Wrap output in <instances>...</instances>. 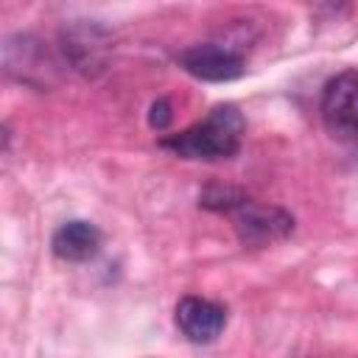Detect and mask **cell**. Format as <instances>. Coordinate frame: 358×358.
Instances as JSON below:
<instances>
[{"label":"cell","instance_id":"cell-1","mask_svg":"<svg viewBox=\"0 0 358 358\" xmlns=\"http://www.w3.org/2000/svg\"><path fill=\"white\" fill-rule=\"evenodd\" d=\"M243 131H246L243 115L232 103H224V106H215L201 123H196L179 134L162 137L159 145L185 159H207V162L229 159L232 154H238Z\"/></svg>","mask_w":358,"mask_h":358},{"label":"cell","instance_id":"cell-2","mask_svg":"<svg viewBox=\"0 0 358 358\" xmlns=\"http://www.w3.org/2000/svg\"><path fill=\"white\" fill-rule=\"evenodd\" d=\"M235 221V232L243 241V246H268L274 241H282L294 229V218L271 204H257L246 196H241L229 210Z\"/></svg>","mask_w":358,"mask_h":358},{"label":"cell","instance_id":"cell-3","mask_svg":"<svg viewBox=\"0 0 358 358\" xmlns=\"http://www.w3.org/2000/svg\"><path fill=\"white\" fill-rule=\"evenodd\" d=\"M324 129L338 140L358 137V70H344L322 92Z\"/></svg>","mask_w":358,"mask_h":358},{"label":"cell","instance_id":"cell-4","mask_svg":"<svg viewBox=\"0 0 358 358\" xmlns=\"http://www.w3.org/2000/svg\"><path fill=\"white\" fill-rule=\"evenodd\" d=\"M179 67L201 81H232L246 73V62L241 53L224 48V45H193L179 53Z\"/></svg>","mask_w":358,"mask_h":358},{"label":"cell","instance_id":"cell-5","mask_svg":"<svg viewBox=\"0 0 358 358\" xmlns=\"http://www.w3.org/2000/svg\"><path fill=\"white\" fill-rule=\"evenodd\" d=\"M227 324L224 305L204 296H182L176 305V327L193 344H210L221 336Z\"/></svg>","mask_w":358,"mask_h":358},{"label":"cell","instance_id":"cell-6","mask_svg":"<svg viewBox=\"0 0 358 358\" xmlns=\"http://www.w3.org/2000/svg\"><path fill=\"white\" fill-rule=\"evenodd\" d=\"M101 229L90 221H64L53 238H50V246H53V255L59 260H67V263H84V260H92L98 252H101Z\"/></svg>","mask_w":358,"mask_h":358},{"label":"cell","instance_id":"cell-7","mask_svg":"<svg viewBox=\"0 0 358 358\" xmlns=\"http://www.w3.org/2000/svg\"><path fill=\"white\" fill-rule=\"evenodd\" d=\"M171 117H173V115H171V103H168L165 98H159V101L151 103V112H148V123H151V129H157V131L168 129Z\"/></svg>","mask_w":358,"mask_h":358}]
</instances>
